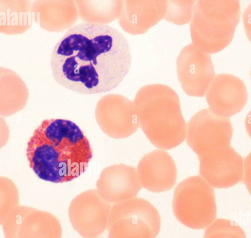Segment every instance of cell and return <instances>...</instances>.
I'll list each match as a JSON object with an SVG mask.
<instances>
[{
    "mask_svg": "<svg viewBox=\"0 0 251 238\" xmlns=\"http://www.w3.org/2000/svg\"><path fill=\"white\" fill-rule=\"evenodd\" d=\"M54 80L83 94H97L117 87L131 64L129 43L118 29L98 22L70 28L50 56Z\"/></svg>",
    "mask_w": 251,
    "mask_h": 238,
    "instance_id": "1",
    "label": "cell"
},
{
    "mask_svg": "<svg viewBox=\"0 0 251 238\" xmlns=\"http://www.w3.org/2000/svg\"><path fill=\"white\" fill-rule=\"evenodd\" d=\"M30 167L41 179L70 182L86 170L93 157L90 143L80 128L64 119L44 120L27 143Z\"/></svg>",
    "mask_w": 251,
    "mask_h": 238,
    "instance_id": "2",
    "label": "cell"
},
{
    "mask_svg": "<svg viewBox=\"0 0 251 238\" xmlns=\"http://www.w3.org/2000/svg\"><path fill=\"white\" fill-rule=\"evenodd\" d=\"M133 103L140 127L155 146L169 150L184 141L186 124L179 96L172 88L161 84L144 86Z\"/></svg>",
    "mask_w": 251,
    "mask_h": 238,
    "instance_id": "3",
    "label": "cell"
},
{
    "mask_svg": "<svg viewBox=\"0 0 251 238\" xmlns=\"http://www.w3.org/2000/svg\"><path fill=\"white\" fill-rule=\"evenodd\" d=\"M240 16L239 0L197 1L190 25L193 43L209 54L222 50L231 42Z\"/></svg>",
    "mask_w": 251,
    "mask_h": 238,
    "instance_id": "4",
    "label": "cell"
},
{
    "mask_svg": "<svg viewBox=\"0 0 251 238\" xmlns=\"http://www.w3.org/2000/svg\"><path fill=\"white\" fill-rule=\"evenodd\" d=\"M172 206L176 219L193 229H204L216 217L214 190L199 176L189 177L177 185Z\"/></svg>",
    "mask_w": 251,
    "mask_h": 238,
    "instance_id": "5",
    "label": "cell"
},
{
    "mask_svg": "<svg viewBox=\"0 0 251 238\" xmlns=\"http://www.w3.org/2000/svg\"><path fill=\"white\" fill-rule=\"evenodd\" d=\"M161 217L149 201L135 198L113 205L107 224L108 238H156Z\"/></svg>",
    "mask_w": 251,
    "mask_h": 238,
    "instance_id": "6",
    "label": "cell"
},
{
    "mask_svg": "<svg viewBox=\"0 0 251 238\" xmlns=\"http://www.w3.org/2000/svg\"><path fill=\"white\" fill-rule=\"evenodd\" d=\"M232 133L228 118L204 109L195 114L189 121L186 142L200 157L230 146Z\"/></svg>",
    "mask_w": 251,
    "mask_h": 238,
    "instance_id": "7",
    "label": "cell"
},
{
    "mask_svg": "<svg viewBox=\"0 0 251 238\" xmlns=\"http://www.w3.org/2000/svg\"><path fill=\"white\" fill-rule=\"evenodd\" d=\"M4 238H62L58 219L51 213L18 206L1 224Z\"/></svg>",
    "mask_w": 251,
    "mask_h": 238,
    "instance_id": "8",
    "label": "cell"
},
{
    "mask_svg": "<svg viewBox=\"0 0 251 238\" xmlns=\"http://www.w3.org/2000/svg\"><path fill=\"white\" fill-rule=\"evenodd\" d=\"M111 204L98 190H90L77 195L68 209L73 228L84 238H95L107 227Z\"/></svg>",
    "mask_w": 251,
    "mask_h": 238,
    "instance_id": "9",
    "label": "cell"
},
{
    "mask_svg": "<svg viewBox=\"0 0 251 238\" xmlns=\"http://www.w3.org/2000/svg\"><path fill=\"white\" fill-rule=\"evenodd\" d=\"M178 80L185 93L202 97L215 76L211 56L192 43L185 46L177 58Z\"/></svg>",
    "mask_w": 251,
    "mask_h": 238,
    "instance_id": "10",
    "label": "cell"
},
{
    "mask_svg": "<svg viewBox=\"0 0 251 238\" xmlns=\"http://www.w3.org/2000/svg\"><path fill=\"white\" fill-rule=\"evenodd\" d=\"M96 116L101 129L113 138L128 137L138 128L133 103L122 95L104 96L98 104Z\"/></svg>",
    "mask_w": 251,
    "mask_h": 238,
    "instance_id": "11",
    "label": "cell"
},
{
    "mask_svg": "<svg viewBox=\"0 0 251 238\" xmlns=\"http://www.w3.org/2000/svg\"><path fill=\"white\" fill-rule=\"evenodd\" d=\"M198 159L200 175L215 188H228L243 179V159L231 146Z\"/></svg>",
    "mask_w": 251,
    "mask_h": 238,
    "instance_id": "12",
    "label": "cell"
},
{
    "mask_svg": "<svg viewBox=\"0 0 251 238\" xmlns=\"http://www.w3.org/2000/svg\"><path fill=\"white\" fill-rule=\"evenodd\" d=\"M205 96L209 109L213 113L227 118L240 112L248 100L247 91L243 81L228 73L215 75Z\"/></svg>",
    "mask_w": 251,
    "mask_h": 238,
    "instance_id": "13",
    "label": "cell"
},
{
    "mask_svg": "<svg viewBox=\"0 0 251 238\" xmlns=\"http://www.w3.org/2000/svg\"><path fill=\"white\" fill-rule=\"evenodd\" d=\"M141 180L134 167L121 164L104 168L96 186L103 199L118 203L136 197L142 189Z\"/></svg>",
    "mask_w": 251,
    "mask_h": 238,
    "instance_id": "14",
    "label": "cell"
},
{
    "mask_svg": "<svg viewBox=\"0 0 251 238\" xmlns=\"http://www.w3.org/2000/svg\"><path fill=\"white\" fill-rule=\"evenodd\" d=\"M144 189L153 192L171 190L177 179L175 163L164 151L155 150L145 155L138 165Z\"/></svg>",
    "mask_w": 251,
    "mask_h": 238,
    "instance_id": "15",
    "label": "cell"
},
{
    "mask_svg": "<svg viewBox=\"0 0 251 238\" xmlns=\"http://www.w3.org/2000/svg\"><path fill=\"white\" fill-rule=\"evenodd\" d=\"M166 6V0H123L119 23L130 34L144 33L164 18Z\"/></svg>",
    "mask_w": 251,
    "mask_h": 238,
    "instance_id": "16",
    "label": "cell"
},
{
    "mask_svg": "<svg viewBox=\"0 0 251 238\" xmlns=\"http://www.w3.org/2000/svg\"><path fill=\"white\" fill-rule=\"evenodd\" d=\"M196 0H166V10L164 19L178 25L191 21Z\"/></svg>",
    "mask_w": 251,
    "mask_h": 238,
    "instance_id": "17",
    "label": "cell"
},
{
    "mask_svg": "<svg viewBox=\"0 0 251 238\" xmlns=\"http://www.w3.org/2000/svg\"><path fill=\"white\" fill-rule=\"evenodd\" d=\"M203 238H246L242 228L229 219H216L205 230Z\"/></svg>",
    "mask_w": 251,
    "mask_h": 238,
    "instance_id": "18",
    "label": "cell"
},
{
    "mask_svg": "<svg viewBox=\"0 0 251 238\" xmlns=\"http://www.w3.org/2000/svg\"><path fill=\"white\" fill-rule=\"evenodd\" d=\"M244 173V183L251 194V152L245 159Z\"/></svg>",
    "mask_w": 251,
    "mask_h": 238,
    "instance_id": "19",
    "label": "cell"
},
{
    "mask_svg": "<svg viewBox=\"0 0 251 238\" xmlns=\"http://www.w3.org/2000/svg\"><path fill=\"white\" fill-rule=\"evenodd\" d=\"M243 21L246 35L251 42V3L247 6L244 11Z\"/></svg>",
    "mask_w": 251,
    "mask_h": 238,
    "instance_id": "20",
    "label": "cell"
},
{
    "mask_svg": "<svg viewBox=\"0 0 251 238\" xmlns=\"http://www.w3.org/2000/svg\"></svg>",
    "mask_w": 251,
    "mask_h": 238,
    "instance_id": "21",
    "label": "cell"
},
{
    "mask_svg": "<svg viewBox=\"0 0 251 238\" xmlns=\"http://www.w3.org/2000/svg\"></svg>",
    "mask_w": 251,
    "mask_h": 238,
    "instance_id": "22",
    "label": "cell"
}]
</instances>
